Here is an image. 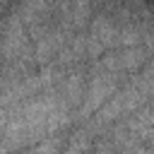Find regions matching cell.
<instances>
[{
    "label": "cell",
    "mask_w": 154,
    "mask_h": 154,
    "mask_svg": "<svg viewBox=\"0 0 154 154\" xmlns=\"http://www.w3.org/2000/svg\"><path fill=\"white\" fill-rule=\"evenodd\" d=\"M67 123H70V108L58 96L55 87L43 94H36L7 108V120L0 135V154H12L51 135H58Z\"/></svg>",
    "instance_id": "obj_1"
},
{
    "label": "cell",
    "mask_w": 154,
    "mask_h": 154,
    "mask_svg": "<svg viewBox=\"0 0 154 154\" xmlns=\"http://www.w3.org/2000/svg\"><path fill=\"white\" fill-rule=\"evenodd\" d=\"M118 89H120V75L106 72V70H94V75L87 82V89H84V96H82V106L77 111V118L79 120H87L89 116H94Z\"/></svg>",
    "instance_id": "obj_2"
},
{
    "label": "cell",
    "mask_w": 154,
    "mask_h": 154,
    "mask_svg": "<svg viewBox=\"0 0 154 154\" xmlns=\"http://www.w3.org/2000/svg\"><path fill=\"white\" fill-rule=\"evenodd\" d=\"M118 29L120 24L111 17V14H96L89 19L84 41H87V58L96 60L101 58L106 51L116 48V38H118Z\"/></svg>",
    "instance_id": "obj_3"
},
{
    "label": "cell",
    "mask_w": 154,
    "mask_h": 154,
    "mask_svg": "<svg viewBox=\"0 0 154 154\" xmlns=\"http://www.w3.org/2000/svg\"><path fill=\"white\" fill-rule=\"evenodd\" d=\"M147 60H149V51L140 43V46H128V48L106 51V53L101 55V60L96 63L94 70H106V72L123 75V72H135V70H140Z\"/></svg>",
    "instance_id": "obj_4"
},
{
    "label": "cell",
    "mask_w": 154,
    "mask_h": 154,
    "mask_svg": "<svg viewBox=\"0 0 154 154\" xmlns=\"http://www.w3.org/2000/svg\"><path fill=\"white\" fill-rule=\"evenodd\" d=\"M94 128H79L77 132L70 135V140L65 142L63 147V154H87L91 147H94Z\"/></svg>",
    "instance_id": "obj_5"
},
{
    "label": "cell",
    "mask_w": 154,
    "mask_h": 154,
    "mask_svg": "<svg viewBox=\"0 0 154 154\" xmlns=\"http://www.w3.org/2000/svg\"><path fill=\"white\" fill-rule=\"evenodd\" d=\"M63 147H65L63 137L60 135H51V137L36 142V144H31L26 149H19V152H12V154H63Z\"/></svg>",
    "instance_id": "obj_6"
},
{
    "label": "cell",
    "mask_w": 154,
    "mask_h": 154,
    "mask_svg": "<svg viewBox=\"0 0 154 154\" xmlns=\"http://www.w3.org/2000/svg\"><path fill=\"white\" fill-rule=\"evenodd\" d=\"M87 154H116V144L113 140H101V142H94V147Z\"/></svg>",
    "instance_id": "obj_7"
},
{
    "label": "cell",
    "mask_w": 154,
    "mask_h": 154,
    "mask_svg": "<svg viewBox=\"0 0 154 154\" xmlns=\"http://www.w3.org/2000/svg\"><path fill=\"white\" fill-rule=\"evenodd\" d=\"M5 120H7V108H0V135H2V128H5Z\"/></svg>",
    "instance_id": "obj_8"
},
{
    "label": "cell",
    "mask_w": 154,
    "mask_h": 154,
    "mask_svg": "<svg viewBox=\"0 0 154 154\" xmlns=\"http://www.w3.org/2000/svg\"><path fill=\"white\" fill-rule=\"evenodd\" d=\"M91 2H96V5H106V2H111V0H91Z\"/></svg>",
    "instance_id": "obj_9"
}]
</instances>
